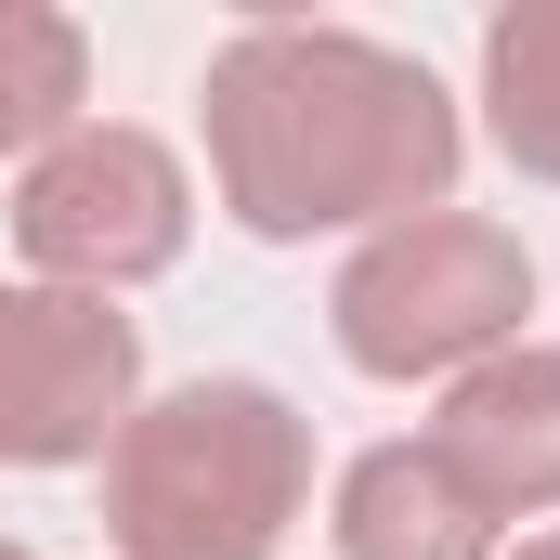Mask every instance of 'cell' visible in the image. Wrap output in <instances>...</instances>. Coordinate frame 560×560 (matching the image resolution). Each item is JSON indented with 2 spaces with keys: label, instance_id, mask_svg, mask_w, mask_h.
I'll return each instance as SVG.
<instances>
[{
  "label": "cell",
  "instance_id": "3957f363",
  "mask_svg": "<svg viewBox=\"0 0 560 560\" xmlns=\"http://www.w3.org/2000/svg\"><path fill=\"white\" fill-rule=\"evenodd\" d=\"M522 313H535V248L482 209H418L392 235H365L339 287H326V326L365 378H469L495 352H522Z\"/></svg>",
  "mask_w": 560,
  "mask_h": 560
},
{
  "label": "cell",
  "instance_id": "277c9868",
  "mask_svg": "<svg viewBox=\"0 0 560 560\" xmlns=\"http://www.w3.org/2000/svg\"><path fill=\"white\" fill-rule=\"evenodd\" d=\"M183 235H196V183L131 118H79L66 143H39L26 183H13V248H26V275L66 287V300H118V287L170 275Z\"/></svg>",
  "mask_w": 560,
  "mask_h": 560
},
{
  "label": "cell",
  "instance_id": "8fae6325",
  "mask_svg": "<svg viewBox=\"0 0 560 560\" xmlns=\"http://www.w3.org/2000/svg\"><path fill=\"white\" fill-rule=\"evenodd\" d=\"M0 560H26V548H13V535H0Z\"/></svg>",
  "mask_w": 560,
  "mask_h": 560
},
{
  "label": "cell",
  "instance_id": "8992f818",
  "mask_svg": "<svg viewBox=\"0 0 560 560\" xmlns=\"http://www.w3.org/2000/svg\"><path fill=\"white\" fill-rule=\"evenodd\" d=\"M430 469L482 509V522H535L560 509V352L522 339L495 365H469L430 418Z\"/></svg>",
  "mask_w": 560,
  "mask_h": 560
},
{
  "label": "cell",
  "instance_id": "30bf717a",
  "mask_svg": "<svg viewBox=\"0 0 560 560\" xmlns=\"http://www.w3.org/2000/svg\"><path fill=\"white\" fill-rule=\"evenodd\" d=\"M509 560H560V535H522V548H509Z\"/></svg>",
  "mask_w": 560,
  "mask_h": 560
},
{
  "label": "cell",
  "instance_id": "7a4b0ae2",
  "mask_svg": "<svg viewBox=\"0 0 560 560\" xmlns=\"http://www.w3.org/2000/svg\"><path fill=\"white\" fill-rule=\"evenodd\" d=\"M313 495V418L261 378H183L105 443L118 560H275Z\"/></svg>",
  "mask_w": 560,
  "mask_h": 560
},
{
  "label": "cell",
  "instance_id": "ba28073f",
  "mask_svg": "<svg viewBox=\"0 0 560 560\" xmlns=\"http://www.w3.org/2000/svg\"><path fill=\"white\" fill-rule=\"evenodd\" d=\"M79 92H92V39H79V13H52V0H0V170H26L39 143L79 131Z\"/></svg>",
  "mask_w": 560,
  "mask_h": 560
},
{
  "label": "cell",
  "instance_id": "5b68a950",
  "mask_svg": "<svg viewBox=\"0 0 560 560\" xmlns=\"http://www.w3.org/2000/svg\"><path fill=\"white\" fill-rule=\"evenodd\" d=\"M143 405V339L118 300L0 287V469H79Z\"/></svg>",
  "mask_w": 560,
  "mask_h": 560
},
{
  "label": "cell",
  "instance_id": "9c48e42d",
  "mask_svg": "<svg viewBox=\"0 0 560 560\" xmlns=\"http://www.w3.org/2000/svg\"><path fill=\"white\" fill-rule=\"evenodd\" d=\"M482 105L522 183H560V0H522L482 26Z\"/></svg>",
  "mask_w": 560,
  "mask_h": 560
},
{
  "label": "cell",
  "instance_id": "6da1fadb",
  "mask_svg": "<svg viewBox=\"0 0 560 560\" xmlns=\"http://www.w3.org/2000/svg\"><path fill=\"white\" fill-rule=\"evenodd\" d=\"M456 105L418 52L365 26H235L209 52V183L248 235H392L418 209H456Z\"/></svg>",
  "mask_w": 560,
  "mask_h": 560
},
{
  "label": "cell",
  "instance_id": "52a82bcc",
  "mask_svg": "<svg viewBox=\"0 0 560 560\" xmlns=\"http://www.w3.org/2000/svg\"><path fill=\"white\" fill-rule=\"evenodd\" d=\"M339 560H495V522L430 469V443H365L339 469Z\"/></svg>",
  "mask_w": 560,
  "mask_h": 560
}]
</instances>
